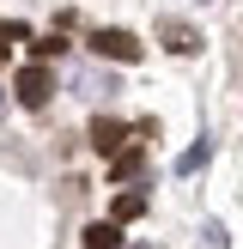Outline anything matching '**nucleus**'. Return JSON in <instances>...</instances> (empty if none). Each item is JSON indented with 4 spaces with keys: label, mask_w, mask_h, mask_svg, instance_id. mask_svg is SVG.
I'll return each instance as SVG.
<instances>
[{
    "label": "nucleus",
    "mask_w": 243,
    "mask_h": 249,
    "mask_svg": "<svg viewBox=\"0 0 243 249\" xmlns=\"http://www.w3.org/2000/svg\"><path fill=\"white\" fill-rule=\"evenodd\" d=\"M12 91H18L24 109H43L49 97H55V73H49V61H24L18 79H12Z\"/></svg>",
    "instance_id": "nucleus-1"
},
{
    "label": "nucleus",
    "mask_w": 243,
    "mask_h": 249,
    "mask_svg": "<svg viewBox=\"0 0 243 249\" xmlns=\"http://www.w3.org/2000/svg\"><path fill=\"white\" fill-rule=\"evenodd\" d=\"M91 55H104V61H140L146 49H140V36H134V31L104 24V31H91Z\"/></svg>",
    "instance_id": "nucleus-2"
},
{
    "label": "nucleus",
    "mask_w": 243,
    "mask_h": 249,
    "mask_svg": "<svg viewBox=\"0 0 243 249\" xmlns=\"http://www.w3.org/2000/svg\"><path fill=\"white\" fill-rule=\"evenodd\" d=\"M158 43H164L170 55H201V31H194L189 18H158Z\"/></svg>",
    "instance_id": "nucleus-3"
},
{
    "label": "nucleus",
    "mask_w": 243,
    "mask_h": 249,
    "mask_svg": "<svg viewBox=\"0 0 243 249\" xmlns=\"http://www.w3.org/2000/svg\"><path fill=\"white\" fill-rule=\"evenodd\" d=\"M91 146H97L104 158H116L122 146H128V122H122V116H97V122H91Z\"/></svg>",
    "instance_id": "nucleus-4"
},
{
    "label": "nucleus",
    "mask_w": 243,
    "mask_h": 249,
    "mask_svg": "<svg viewBox=\"0 0 243 249\" xmlns=\"http://www.w3.org/2000/svg\"><path fill=\"white\" fill-rule=\"evenodd\" d=\"M140 170H146V152H140V146H122V152L109 158V182H140Z\"/></svg>",
    "instance_id": "nucleus-5"
},
{
    "label": "nucleus",
    "mask_w": 243,
    "mask_h": 249,
    "mask_svg": "<svg viewBox=\"0 0 243 249\" xmlns=\"http://www.w3.org/2000/svg\"><path fill=\"white\" fill-rule=\"evenodd\" d=\"M109 219H116V225H134V219H146V195H140V189H122L116 201H109Z\"/></svg>",
    "instance_id": "nucleus-6"
},
{
    "label": "nucleus",
    "mask_w": 243,
    "mask_h": 249,
    "mask_svg": "<svg viewBox=\"0 0 243 249\" xmlns=\"http://www.w3.org/2000/svg\"><path fill=\"white\" fill-rule=\"evenodd\" d=\"M85 249H122V225H116V219H97V225H85Z\"/></svg>",
    "instance_id": "nucleus-7"
},
{
    "label": "nucleus",
    "mask_w": 243,
    "mask_h": 249,
    "mask_svg": "<svg viewBox=\"0 0 243 249\" xmlns=\"http://www.w3.org/2000/svg\"><path fill=\"white\" fill-rule=\"evenodd\" d=\"M67 55V31H49V36H31V61H61Z\"/></svg>",
    "instance_id": "nucleus-8"
},
{
    "label": "nucleus",
    "mask_w": 243,
    "mask_h": 249,
    "mask_svg": "<svg viewBox=\"0 0 243 249\" xmlns=\"http://www.w3.org/2000/svg\"><path fill=\"white\" fill-rule=\"evenodd\" d=\"M207 152H213V140H201V146H189V152L176 158V170H182V177H194V170L207 164Z\"/></svg>",
    "instance_id": "nucleus-9"
},
{
    "label": "nucleus",
    "mask_w": 243,
    "mask_h": 249,
    "mask_svg": "<svg viewBox=\"0 0 243 249\" xmlns=\"http://www.w3.org/2000/svg\"><path fill=\"white\" fill-rule=\"evenodd\" d=\"M0 43H6V49H12V43H31V31H24L18 18H0Z\"/></svg>",
    "instance_id": "nucleus-10"
},
{
    "label": "nucleus",
    "mask_w": 243,
    "mask_h": 249,
    "mask_svg": "<svg viewBox=\"0 0 243 249\" xmlns=\"http://www.w3.org/2000/svg\"><path fill=\"white\" fill-rule=\"evenodd\" d=\"M6 55H12V49H6V43H0V61H6Z\"/></svg>",
    "instance_id": "nucleus-11"
},
{
    "label": "nucleus",
    "mask_w": 243,
    "mask_h": 249,
    "mask_svg": "<svg viewBox=\"0 0 243 249\" xmlns=\"http://www.w3.org/2000/svg\"><path fill=\"white\" fill-rule=\"evenodd\" d=\"M0 104H6V85H0Z\"/></svg>",
    "instance_id": "nucleus-12"
}]
</instances>
